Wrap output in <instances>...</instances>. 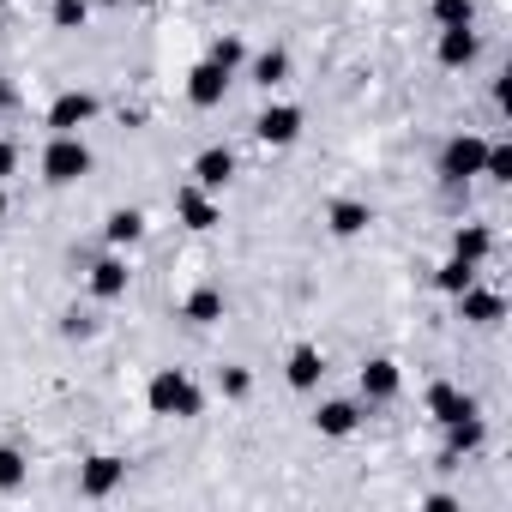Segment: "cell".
Listing matches in <instances>:
<instances>
[{
	"mask_svg": "<svg viewBox=\"0 0 512 512\" xmlns=\"http://www.w3.org/2000/svg\"><path fill=\"white\" fill-rule=\"evenodd\" d=\"M145 404H151V416H175V422H193V416L205 410L199 386H193L181 368H157L151 386H145Z\"/></svg>",
	"mask_w": 512,
	"mask_h": 512,
	"instance_id": "6da1fadb",
	"label": "cell"
},
{
	"mask_svg": "<svg viewBox=\"0 0 512 512\" xmlns=\"http://www.w3.org/2000/svg\"><path fill=\"white\" fill-rule=\"evenodd\" d=\"M85 175H91V145H85L79 133H55L49 151H43V181L73 187V181H85Z\"/></svg>",
	"mask_w": 512,
	"mask_h": 512,
	"instance_id": "7a4b0ae2",
	"label": "cell"
},
{
	"mask_svg": "<svg viewBox=\"0 0 512 512\" xmlns=\"http://www.w3.org/2000/svg\"><path fill=\"white\" fill-rule=\"evenodd\" d=\"M482 157H488V139H476V133L446 139V151H440V181H446V187H464L470 175H482Z\"/></svg>",
	"mask_w": 512,
	"mask_h": 512,
	"instance_id": "3957f363",
	"label": "cell"
},
{
	"mask_svg": "<svg viewBox=\"0 0 512 512\" xmlns=\"http://www.w3.org/2000/svg\"><path fill=\"white\" fill-rule=\"evenodd\" d=\"M121 482H127V464H121L115 452H97V458H85V470H79V494H85V500H109Z\"/></svg>",
	"mask_w": 512,
	"mask_h": 512,
	"instance_id": "277c9868",
	"label": "cell"
},
{
	"mask_svg": "<svg viewBox=\"0 0 512 512\" xmlns=\"http://www.w3.org/2000/svg\"><path fill=\"white\" fill-rule=\"evenodd\" d=\"M253 133H260V145H296L302 139V109L296 103H272L260 121H253Z\"/></svg>",
	"mask_w": 512,
	"mask_h": 512,
	"instance_id": "5b68a950",
	"label": "cell"
},
{
	"mask_svg": "<svg viewBox=\"0 0 512 512\" xmlns=\"http://www.w3.org/2000/svg\"><path fill=\"white\" fill-rule=\"evenodd\" d=\"M91 115H97V97H91V91H61V97L49 103V133H79Z\"/></svg>",
	"mask_w": 512,
	"mask_h": 512,
	"instance_id": "8992f818",
	"label": "cell"
},
{
	"mask_svg": "<svg viewBox=\"0 0 512 512\" xmlns=\"http://www.w3.org/2000/svg\"><path fill=\"white\" fill-rule=\"evenodd\" d=\"M223 91H229V73H223L217 61H199V67L187 73V103H193V109H217Z\"/></svg>",
	"mask_w": 512,
	"mask_h": 512,
	"instance_id": "52a82bcc",
	"label": "cell"
},
{
	"mask_svg": "<svg viewBox=\"0 0 512 512\" xmlns=\"http://www.w3.org/2000/svg\"><path fill=\"white\" fill-rule=\"evenodd\" d=\"M229 175H235V157H229L223 145H211V151H199V157H193V187L223 193V187H229Z\"/></svg>",
	"mask_w": 512,
	"mask_h": 512,
	"instance_id": "ba28073f",
	"label": "cell"
},
{
	"mask_svg": "<svg viewBox=\"0 0 512 512\" xmlns=\"http://www.w3.org/2000/svg\"><path fill=\"white\" fill-rule=\"evenodd\" d=\"M175 217H181L187 229H217V199H211L205 187H181V193H175Z\"/></svg>",
	"mask_w": 512,
	"mask_h": 512,
	"instance_id": "9c48e42d",
	"label": "cell"
},
{
	"mask_svg": "<svg viewBox=\"0 0 512 512\" xmlns=\"http://www.w3.org/2000/svg\"><path fill=\"white\" fill-rule=\"evenodd\" d=\"M452 302H458V314H464L470 326H500V314H506V302H500L494 290H476V284H470V290H458Z\"/></svg>",
	"mask_w": 512,
	"mask_h": 512,
	"instance_id": "30bf717a",
	"label": "cell"
},
{
	"mask_svg": "<svg viewBox=\"0 0 512 512\" xmlns=\"http://www.w3.org/2000/svg\"><path fill=\"white\" fill-rule=\"evenodd\" d=\"M320 374H326V356H320L314 344H296V350H290V362H284V380H290L296 392H314V386H320Z\"/></svg>",
	"mask_w": 512,
	"mask_h": 512,
	"instance_id": "8fae6325",
	"label": "cell"
},
{
	"mask_svg": "<svg viewBox=\"0 0 512 512\" xmlns=\"http://www.w3.org/2000/svg\"><path fill=\"white\" fill-rule=\"evenodd\" d=\"M404 392V374H398V362H386V356H374L368 368H362V398H374V404H386V398H398Z\"/></svg>",
	"mask_w": 512,
	"mask_h": 512,
	"instance_id": "7c38bea8",
	"label": "cell"
},
{
	"mask_svg": "<svg viewBox=\"0 0 512 512\" xmlns=\"http://www.w3.org/2000/svg\"><path fill=\"white\" fill-rule=\"evenodd\" d=\"M314 428H320L326 440H350V434L362 428V410H356L350 398H332V404H320V416H314Z\"/></svg>",
	"mask_w": 512,
	"mask_h": 512,
	"instance_id": "4fadbf2b",
	"label": "cell"
},
{
	"mask_svg": "<svg viewBox=\"0 0 512 512\" xmlns=\"http://www.w3.org/2000/svg\"><path fill=\"white\" fill-rule=\"evenodd\" d=\"M428 410H434V422H440V428H446V422H458V416H476V404H470L452 380H434V386H428Z\"/></svg>",
	"mask_w": 512,
	"mask_h": 512,
	"instance_id": "5bb4252c",
	"label": "cell"
},
{
	"mask_svg": "<svg viewBox=\"0 0 512 512\" xmlns=\"http://www.w3.org/2000/svg\"><path fill=\"white\" fill-rule=\"evenodd\" d=\"M476 49H482L476 31H470V25H452V31H440V49H434V55H440V67H470Z\"/></svg>",
	"mask_w": 512,
	"mask_h": 512,
	"instance_id": "9a60e30c",
	"label": "cell"
},
{
	"mask_svg": "<svg viewBox=\"0 0 512 512\" xmlns=\"http://www.w3.org/2000/svg\"><path fill=\"white\" fill-rule=\"evenodd\" d=\"M127 278H133L127 260H97V266H91V296H97V302H121V296H127Z\"/></svg>",
	"mask_w": 512,
	"mask_h": 512,
	"instance_id": "2e32d148",
	"label": "cell"
},
{
	"mask_svg": "<svg viewBox=\"0 0 512 512\" xmlns=\"http://www.w3.org/2000/svg\"><path fill=\"white\" fill-rule=\"evenodd\" d=\"M452 253H458V260H470V266H482L488 253H494V229H488V223H464V229L452 235Z\"/></svg>",
	"mask_w": 512,
	"mask_h": 512,
	"instance_id": "e0dca14e",
	"label": "cell"
},
{
	"mask_svg": "<svg viewBox=\"0 0 512 512\" xmlns=\"http://www.w3.org/2000/svg\"><path fill=\"white\" fill-rule=\"evenodd\" d=\"M326 223H332V235H344V241H350V235H362V229H368V223H374V211H368V205H362V199H338V205H332V217H326Z\"/></svg>",
	"mask_w": 512,
	"mask_h": 512,
	"instance_id": "ac0fdd59",
	"label": "cell"
},
{
	"mask_svg": "<svg viewBox=\"0 0 512 512\" xmlns=\"http://www.w3.org/2000/svg\"><path fill=\"white\" fill-rule=\"evenodd\" d=\"M181 320H193V326H217V320H223V296H217L211 284H199V290L181 302Z\"/></svg>",
	"mask_w": 512,
	"mask_h": 512,
	"instance_id": "d6986e66",
	"label": "cell"
},
{
	"mask_svg": "<svg viewBox=\"0 0 512 512\" xmlns=\"http://www.w3.org/2000/svg\"><path fill=\"white\" fill-rule=\"evenodd\" d=\"M139 235H145V217H139L133 205H127V211H109V223H103V241H109V247H133Z\"/></svg>",
	"mask_w": 512,
	"mask_h": 512,
	"instance_id": "ffe728a7",
	"label": "cell"
},
{
	"mask_svg": "<svg viewBox=\"0 0 512 512\" xmlns=\"http://www.w3.org/2000/svg\"><path fill=\"white\" fill-rule=\"evenodd\" d=\"M476 446H482V416L446 422V452H452V458H464V452H476Z\"/></svg>",
	"mask_w": 512,
	"mask_h": 512,
	"instance_id": "44dd1931",
	"label": "cell"
},
{
	"mask_svg": "<svg viewBox=\"0 0 512 512\" xmlns=\"http://www.w3.org/2000/svg\"><path fill=\"white\" fill-rule=\"evenodd\" d=\"M284 79H290V55H284V49L253 55V85H266V91H272V85H284Z\"/></svg>",
	"mask_w": 512,
	"mask_h": 512,
	"instance_id": "7402d4cb",
	"label": "cell"
},
{
	"mask_svg": "<svg viewBox=\"0 0 512 512\" xmlns=\"http://www.w3.org/2000/svg\"><path fill=\"white\" fill-rule=\"evenodd\" d=\"M434 284H440L446 296H458V290H470V284H476V266H470V260H458V253H452V260H446V266L434 272Z\"/></svg>",
	"mask_w": 512,
	"mask_h": 512,
	"instance_id": "603a6c76",
	"label": "cell"
},
{
	"mask_svg": "<svg viewBox=\"0 0 512 512\" xmlns=\"http://www.w3.org/2000/svg\"><path fill=\"white\" fill-rule=\"evenodd\" d=\"M434 25L452 31V25H476V7L470 0H434Z\"/></svg>",
	"mask_w": 512,
	"mask_h": 512,
	"instance_id": "cb8c5ba5",
	"label": "cell"
},
{
	"mask_svg": "<svg viewBox=\"0 0 512 512\" xmlns=\"http://www.w3.org/2000/svg\"><path fill=\"white\" fill-rule=\"evenodd\" d=\"M91 0H55V31H85Z\"/></svg>",
	"mask_w": 512,
	"mask_h": 512,
	"instance_id": "d4e9b609",
	"label": "cell"
},
{
	"mask_svg": "<svg viewBox=\"0 0 512 512\" xmlns=\"http://www.w3.org/2000/svg\"><path fill=\"white\" fill-rule=\"evenodd\" d=\"M19 482H25V458L13 446H0V494H13Z\"/></svg>",
	"mask_w": 512,
	"mask_h": 512,
	"instance_id": "484cf974",
	"label": "cell"
},
{
	"mask_svg": "<svg viewBox=\"0 0 512 512\" xmlns=\"http://www.w3.org/2000/svg\"><path fill=\"white\" fill-rule=\"evenodd\" d=\"M482 175H488V181H512V145H488Z\"/></svg>",
	"mask_w": 512,
	"mask_h": 512,
	"instance_id": "4316f807",
	"label": "cell"
},
{
	"mask_svg": "<svg viewBox=\"0 0 512 512\" xmlns=\"http://www.w3.org/2000/svg\"><path fill=\"white\" fill-rule=\"evenodd\" d=\"M205 61H217V67H223V73H235V67H241V43H235V37H217V43H211V55H205Z\"/></svg>",
	"mask_w": 512,
	"mask_h": 512,
	"instance_id": "83f0119b",
	"label": "cell"
},
{
	"mask_svg": "<svg viewBox=\"0 0 512 512\" xmlns=\"http://www.w3.org/2000/svg\"><path fill=\"white\" fill-rule=\"evenodd\" d=\"M61 332H67V338H91V332H97V320H91V314H79V308H73V314H67V320H61Z\"/></svg>",
	"mask_w": 512,
	"mask_h": 512,
	"instance_id": "f1b7e54d",
	"label": "cell"
},
{
	"mask_svg": "<svg viewBox=\"0 0 512 512\" xmlns=\"http://www.w3.org/2000/svg\"><path fill=\"white\" fill-rule=\"evenodd\" d=\"M247 386H253L247 368H223V392H229V398H247Z\"/></svg>",
	"mask_w": 512,
	"mask_h": 512,
	"instance_id": "f546056e",
	"label": "cell"
},
{
	"mask_svg": "<svg viewBox=\"0 0 512 512\" xmlns=\"http://www.w3.org/2000/svg\"><path fill=\"white\" fill-rule=\"evenodd\" d=\"M13 169H19V145H13V139H0V181H7Z\"/></svg>",
	"mask_w": 512,
	"mask_h": 512,
	"instance_id": "4dcf8cb0",
	"label": "cell"
},
{
	"mask_svg": "<svg viewBox=\"0 0 512 512\" xmlns=\"http://www.w3.org/2000/svg\"><path fill=\"white\" fill-rule=\"evenodd\" d=\"M13 103H19V91H13V85H0V109H13Z\"/></svg>",
	"mask_w": 512,
	"mask_h": 512,
	"instance_id": "1f68e13d",
	"label": "cell"
},
{
	"mask_svg": "<svg viewBox=\"0 0 512 512\" xmlns=\"http://www.w3.org/2000/svg\"><path fill=\"white\" fill-rule=\"evenodd\" d=\"M97 7H121V0H97Z\"/></svg>",
	"mask_w": 512,
	"mask_h": 512,
	"instance_id": "d6a6232c",
	"label": "cell"
},
{
	"mask_svg": "<svg viewBox=\"0 0 512 512\" xmlns=\"http://www.w3.org/2000/svg\"><path fill=\"white\" fill-rule=\"evenodd\" d=\"M0 217H7V193H0Z\"/></svg>",
	"mask_w": 512,
	"mask_h": 512,
	"instance_id": "836d02e7",
	"label": "cell"
},
{
	"mask_svg": "<svg viewBox=\"0 0 512 512\" xmlns=\"http://www.w3.org/2000/svg\"><path fill=\"white\" fill-rule=\"evenodd\" d=\"M139 7H151V0H139Z\"/></svg>",
	"mask_w": 512,
	"mask_h": 512,
	"instance_id": "e575fe53",
	"label": "cell"
},
{
	"mask_svg": "<svg viewBox=\"0 0 512 512\" xmlns=\"http://www.w3.org/2000/svg\"><path fill=\"white\" fill-rule=\"evenodd\" d=\"M0 7H7V0H0Z\"/></svg>",
	"mask_w": 512,
	"mask_h": 512,
	"instance_id": "d590c367",
	"label": "cell"
}]
</instances>
